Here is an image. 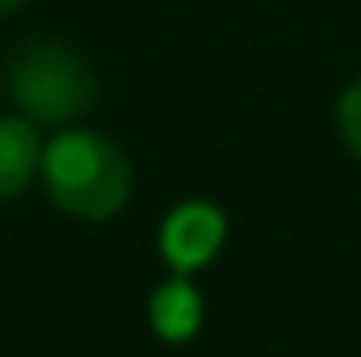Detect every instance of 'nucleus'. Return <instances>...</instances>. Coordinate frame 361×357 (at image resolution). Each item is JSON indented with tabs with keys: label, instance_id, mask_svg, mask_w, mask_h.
<instances>
[{
	"label": "nucleus",
	"instance_id": "obj_1",
	"mask_svg": "<svg viewBox=\"0 0 361 357\" xmlns=\"http://www.w3.org/2000/svg\"><path fill=\"white\" fill-rule=\"evenodd\" d=\"M42 185L51 202L72 219H114L135 189V169L122 156V147L97 131L63 126L42 147Z\"/></svg>",
	"mask_w": 361,
	"mask_h": 357
},
{
	"label": "nucleus",
	"instance_id": "obj_2",
	"mask_svg": "<svg viewBox=\"0 0 361 357\" xmlns=\"http://www.w3.org/2000/svg\"><path fill=\"white\" fill-rule=\"evenodd\" d=\"M8 97L17 114L34 126H72L97 101V76L76 47L59 38H38L13 55Z\"/></svg>",
	"mask_w": 361,
	"mask_h": 357
},
{
	"label": "nucleus",
	"instance_id": "obj_3",
	"mask_svg": "<svg viewBox=\"0 0 361 357\" xmlns=\"http://www.w3.org/2000/svg\"><path fill=\"white\" fill-rule=\"evenodd\" d=\"M223 236H227V219L219 206L180 202L160 227V253L177 273L189 277V273H197L214 261V253L223 248Z\"/></svg>",
	"mask_w": 361,
	"mask_h": 357
},
{
	"label": "nucleus",
	"instance_id": "obj_4",
	"mask_svg": "<svg viewBox=\"0 0 361 357\" xmlns=\"http://www.w3.org/2000/svg\"><path fill=\"white\" fill-rule=\"evenodd\" d=\"M38 173H42L38 126L21 114L0 118V202H13L17 193H25Z\"/></svg>",
	"mask_w": 361,
	"mask_h": 357
},
{
	"label": "nucleus",
	"instance_id": "obj_5",
	"mask_svg": "<svg viewBox=\"0 0 361 357\" xmlns=\"http://www.w3.org/2000/svg\"><path fill=\"white\" fill-rule=\"evenodd\" d=\"M152 328L160 341H173V345H185L197 328H202V294L185 282V273H177L173 282L156 286L152 290Z\"/></svg>",
	"mask_w": 361,
	"mask_h": 357
},
{
	"label": "nucleus",
	"instance_id": "obj_6",
	"mask_svg": "<svg viewBox=\"0 0 361 357\" xmlns=\"http://www.w3.org/2000/svg\"><path fill=\"white\" fill-rule=\"evenodd\" d=\"M336 131H341V143L349 147V156L361 160V76L336 101Z\"/></svg>",
	"mask_w": 361,
	"mask_h": 357
},
{
	"label": "nucleus",
	"instance_id": "obj_7",
	"mask_svg": "<svg viewBox=\"0 0 361 357\" xmlns=\"http://www.w3.org/2000/svg\"><path fill=\"white\" fill-rule=\"evenodd\" d=\"M21 4H25V0H0V17H4V13H13V8H21Z\"/></svg>",
	"mask_w": 361,
	"mask_h": 357
}]
</instances>
